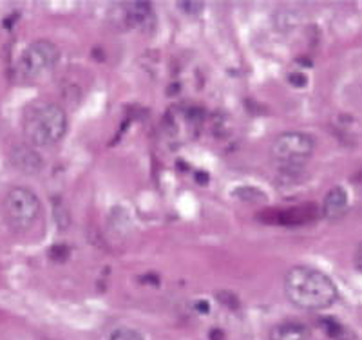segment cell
<instances>
[{"label": "cell", "instance_id": "6da1fadb", "mask_svg": "<svg viewBox=\"0 0 362 340\" xmlns=\"http://www.w3.org/2000/svg\"><path fill=\"white\" fill-rule=\"evenodd\" d=\"M284 295L293 306L319 312L334 306L339 299L337 286L328 275L312 266H293L284 275Z\"/></svg>", "mask_w": 362, "mask_h": 340}, {"label": "cell", "instance_id": "7a4b0ae2", "mask_svg": "<svg viewBox=\"0 0 362 340\" xmlns=\"http://www.w3.org/2000/svg\"><path fill=\"white\" fill-rule=\"evenodd\" d=\"M69 122L62 107L57 103H35L25 111L24 134L33 147H53L66 136Z\"/></svg>", "mask_w": 362, "mask_h": 340}, {"label": "cell", "instance_id": "3957f363", "mask_svg": "<svg viewBox=\"0 0 362 340\" xmlns=\"http://www.w3.org/2000/svg\"><path fill=\"white\" fill-rule=\"evenodd\" d=\"M4 219L13 230L25 232L37 223L40 216V199L28 187H15L4 199Z\"/></svg>", "mask_w": 362, "mask_h": 340}, {"label": "cell", "instance_id": "277c9868", "mask_svg": "<svg viewBox=\"0 0 362 340\" xmlns=\"http://www.w3.org/2000/svg\"><path fill=\"white\" fill-rule=\"evenodd\" d=\"M60 60V49L51 40H37L22 51L17 61V73L24 80H35L44 76L57 67Z\"/></svg>", "mask_w": 362, "mask_h": 340}, {"label": "cell", "instance_id": "5b68a950", "mask_svg": "<svg viewBox=\"0 0 362 340\" xmlns=\"http://www.w3.org/2000/svg\"><path fill=\"white\" fill-rule=\"evenodd\" d=\"M315 151V140L303 131H286L272 141L270 152L281 165H303Z\"/></svg>", "mask_w": 362, "mask_h": 340}, {"label": "cell", "instance_id": "8992f818", "mask_svg": "<svg viewBox=\"0 0 362 340\" xmlns=\"http://www.w3.org/2000/svg\"><path fill=\"white\" fill-rule=\"evenodd\" d=\"M319 213H321V210L317 209L313 203H303V205L284 210V212L272 210V212H267V216L268 218L274 216V219H277L276 223H281V225H306L310 221H315ZM274 219L270 223H274Z\"/></svg>", "mask_w": 362, "mask_h": 340}, {"label": "cell", "instance_id": "52a82bcc", "mask_svg": "<svg viewBox=\"0 0 362 340\" xmlns=\"http://www.w3.org/2000/svg\"><path fill=\"white\" fill-rule=\"evenodd\" d=\"M348 205H350V199H348V192L342 187H334L329 189V192L326 194L325 199H322L321 213L325 216V219L328 221H339L341 218H344L346 212H348Z\"/></svg>", "mask_w": 362, "mask_h": 340}, {"label": "cell", "instance_id": "ba28073f", "mask_svg": "<svg viewBox=\"0 0 362 340\" xmlns=\"http://www.w3.org/2000/svg\"><path fill=\"white\" fill-rule=\"evenodd\" d=\"M13 167L24 174H37L42 168V156L33 145H15L11 151Z\"/></svg>", "mask_w": 362, "mask_h": 340}, {"label": "cell", "instance_id": "9c48e42d", "mask_svg": "<svg viewBox=\"0 0 362 340\" xmlns=\"http://www.w3.org/2000/svg\"><path fill=\"white\" fill-rule=\"evenodd\" d=\"M125 18L132 28L151 31L154 28V8L148 2H129L124 6Z\"/></svg>", "mask_w": 362, "mask_h": 340}, {"label": "cell", "instance_id": "30bf717a", "mask_svg": "<svg viewBox=\"0 0 362 340\" xmlns=\"http://www.w3.org/2000/svg\"><path fill=\"white\" fill-rule=\"evenodd\" d=\"M310 328L297 320H284V322L272 326L268 332V340H308Z\"/></svg>", "mask_w": 362, "mask_h": 340}, {"label": "cell", "instance_id": "8fae6325", "mask_svg": "<svg viewBox=\"0 0 362 340\" xmlns=\"http://www.w3.org/2000/svg\"><path fill=\"white\" fill-rule=\"evenodd\" d=\"M319 326L322 328V332L334 340H354V333L346 328L344 324H341L339 320H335L334 317H326V319H319Z\"/></svg>", "mask_w": 362, "mask_h": 340}, {"label": "cell", "instance_id": "7c38bea8", "mask_svg": "<svg viewBox=\"0 0 362 340\" xmlns=\"http://www.w3.org/2000/svg\"><path fill=\"white\" fill-rule=\"evenodd\" d=\"M109 340H145L138 329L127 328V326H122V328H116L111 333Z\"/></svg>", "mask_w": 362, "mask_h": 340}, {"label": "cell", "instance_id": "4fadbf2b", "mask_svg": "<svg viewBox=\"0 0 362 340\" xmlns=\"http://www.w3.org/2000/svg\"><path fill=\"white\" fill-rule=\"evenodd\" d=\"M177 8H180L183 13H187V15H192V17L203 11L202 2H194V0H183V2L177 4Z\"/></svg>", "mask_w": 362, "mask_h": 340}, {"label": "cell", "instance_id": "5bb4252c", "mask_svg": "<svg viewBox=\"0 0 362 340\" xmlns=\"http://www.w3.org/2000/svg\"><path fill=\"white\" fill-rule=\"evenodd\" d=\"M218 300H219V303L225 304V306H228V307H238L239 306L238 297H235L234 293H230V291H221V293H218Z\"/></svg>", "mask_w": 362, "mask_h": 340}, {"label": "cell", "instance_id": "9a60e30c", "mask_svg": "<svg viewBox=\"0 0 362 340\" xmlns=\"http://www.w3.org/2000/svg\"><path fill=\"white\" fill-rule=\"evenodd\" d=\"M288 80H290V83H292V86H296V87H305L306 86V76H305V74H300V73H292L288 76Z\"/></svg>", "mask_w": 362, "mask_h": 340}, {"label": "cell", "instance_id": "2e32d148", "mask_svg": "<svg viewBox=\"0 0 362 340\" xmlns=\"http://www.w3.org/2000/svg\"><path fill=\"white\" fill-rule=\"evenodd\" d=\"M355 266H357V270L362 271V242L357 246V250H355Z\"/></svg>", "mask_w": 362, "mask_h": 340}, {"label": "cell", "instance_id": "e0dca14e", "mask_svg": "<svg viewBox=\"0 0 362 340\" xmlns=\"http://www.w3.org/2000/svg\"><path fill=\"white\" fill-rule=\"evenodd\" d=\"M223 339H225V333L219 332V329L210 332V340H223Z\"/></svg>", "mask_w": 362, "mask_h": 340}, {"label": "cell", "instance_id": "ac0fdd59", "mask_svg": "<svg viewBox=\"0 0 362 340\" xmlns=\"http://www.w3.org/2000/svg\"><path fill=\"white\" fill-rule=\"evenodd\" d=\"M354 181L362 189V168H361V170H358L357 174H355V180H354Z\"/></svg>", "mask_w": 362, "mask_h": 340}]
</instances>
